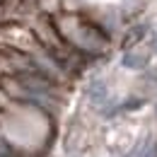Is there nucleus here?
<instances>
[{"label": "nucleus", "mask_w": 157, "mask_h": 157, "mask_svg": "<svg viewBox=\"0 0 157 157\" xmlns=\"http://www.w3.org/2000/svg\"><path fill=\"white\" fill-rule=\"evenodd\" d=\"M0 2H2V0H0Z\"/></svg>", "instance_id": "1"}]
</instances>
